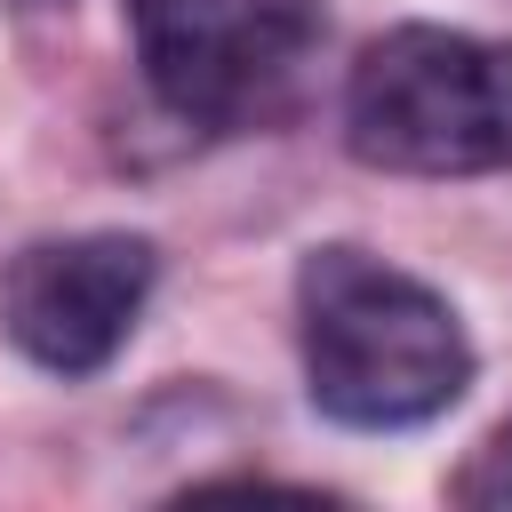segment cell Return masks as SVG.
I'll use <instances>...</instances> for the list:
<instances>
[{"mask_svg":"<svg viewBox=\"0 0 512 512\" xmlns=\"http://www.w3.org/2000/svg\"><path fill=\"white\" fill-rule=\"evenodd\" d=\"M312 408L352 432H408L464 400L472 344L456 312L368 248H312L296 272Z\"/></svg>","mask_w":512,"mask_h":512,"instance_id":"obj_1","label":"cell"},{"mask_svg":"<svg viewBox=\"0 0 512 512\" xmlns=\"http://www.w3.org/2000/svg\"><path fill=\"white\" fill-rule=\"evenodd\" d=\"M344 144L384 176L512 168V40L392 24L344 80Z\"/></svg>","mask_w":512,"mask_h":512,"instance_id":"obj_2","label":"cell"},{"mask_svg":"<svg viewBox=\"0 0 512 512\" xmlns=\"http://www.w3.org/2000/svg\"><path fill=\"white\" fill-rule=\"evenodd\" d=\"M152 96L192 128H248L280 112L328 32V0H128Z\"/></svg>","mask_w":512,"mask_h":512,"instance_id":"obj_3","label":"cell"},{"mask_svg":"<svg viewBox=\"0 0 512 512\" xmlns=\"http://www.w3.org/2000/svg\"><path fill=\"white\" fill-rule=\"evenodd\" d=\"M152 272H160V256L144 232L32 240L0 280V320H8L16 352L40 360L48 376H96L128 344V328L152 296Z\"/></svg>","mask_w":512,"mask_h":512,"instance_id":"obj_4","label":"cell"},{"mask_svg":"<svg viewBox=\"0 0 512 512\" xmlns=\"http://www.w3.org/2000/svg\"><path fill=\"white\" fill-rule=\"evenodd\" d=\"M456 504H480V512H512V416L472 448V464L448 480Z\"/></svg>","mask_w":512,"mask_h":512,"instance_id":"obj_5","label":"cell"},{"mask_svg":"<svg viewBox=\"0 0 512 512\" xmlns=\"http://www.w3.org/2000/svg\"><path fill=\"white\" fill-rule=\"evenodd\" d=\"M24 8H40V0H24Z\"/></svg>","mask_w":512,"mask_h":512,"instance_id":"obj_6","label":"cell"}]
</instances>
